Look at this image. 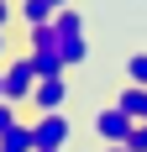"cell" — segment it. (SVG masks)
Listing matches in <instances>:
<instances>
[{
	"label": "cell",
	"instance_id": "1",
	"mask_svg": "<svg viewBox=\"0 0 147 152\" xmlns=\"http://www.w3.org/2000/svg\"><path fill=\"white\" fill-rule=\"evenodd\" d=\"M53 37H58V53L63 63H84L89 58V37H84V16L74 11V5H63V11H53Z\"/></svg>",
	"mask_w": 147,
	"mask_h": 152
},
{
	"label": "cell",
	"instance_id": "2",
	"mask_svg": "<svg viewBox=\"0 0 147 152\" xmlns=\"http://www.w3.org/2000/svg\"><path fill=\"white\" fill-rule=\"evenodd\" d=\"M74 137V126L63 110H37V121H32V147L37 152H63Z\"/></svg>",
	"mask_w": 147,
	"mask_h": 152
},
{
	"label": "cell",
	"instance_id": "3",
	"mask_svg": "<svg viewBox=\"0 0 147 152\" xmlns=\"http://www.w3.org/2000/svg\"><path fill=\"white\" fill-rule=\"evenodd\" d=\"M32 89H37V68H32V58L21 53V58L5 63V100H11V105H32Z\"/></svg>",
	"mask_w": 147,
	"mask_h": 152
},
{
	"label": "cell",
	"instance_id": "4",
	"mask_svg": "<svg viewBox=\"0 0 147 152\" xmlns=\"http://www.w3.org/2000/svg\"><path fill=\"white\" fill-rule=\"evenodd\" d=\"M132 126H137V121L126 115V110L110 105V110H100V115H95V137H100V147H126Z\"/></svg>",
	"mask_w": 147,
	"mask_h": 152
},
{
	"label": "cell",
	"instance_id": "5",
	"mask_svg": "<svg viewBox=\"0 0 147 152\" xmlns=\"http://www.w3.org/2000/svg\"><path fill=\"white\" fill-rule=\"evenodd\" d=\"M63 100H68V79H37V89H32V105L37 110H63Z\"/></svg>",
	"mask_w": 147,
	"mask_h": 152
},
{
	"label": "cell",
	"instance_id": "6",
	"mask_svg": "<svg viewBox=\"0 0 147 152\" xmlns=\"http://www.w3.org/2000/svg\"><path fill=\"white\" fill-rule=\"evenodd\" d=\"M26 58H32V68H37V79H58L68 63H63V53H58V42L53 47H26Z\"/></svg>",
	"mask_w": 147,
	"mask_h": 152
},
{
	"label": "cell",
	"instance_id": "7",
	"mask_svg": "<svg viewBox=\"0 0 147 152\" xmlns=\"http://www.w3.org/2000/svg\"><path fill=\"white\" fill-rule=\"evenodd\" d=\"M116 105L126 110L132 121H147V89H142V84H126V89L116 94Z\"/></svg>",
	"mask_w": 147,
	"mask_h": 152
},
{
	"label": "cell",
	"instance_id": "8",
	"mask_svg": "<svg viewBox=\"0 0 147 152\" xmlns=\"http://www.w3.org/2000/svg\"><path fill=\"white\" fill-rule=\"evenodd\" d=\"M0 152H37L32 147V121H16L5 137H0Z\"/></svg>",
	"mask_w": 147,
	"mask_h": 152
},
{
	"label": "cell",
	"instance_id": "9",
	"mask_svg": "<svg viewBox=\"0 0 147 152\" xmlns=\"http://www.w3.org/2000/svg\"><path fill=\"white\" fill-rule=\"evenodd\" d=\"M16 11H21L26 26H53V5L47 0H16Z\"/></svg>",
	"mask_w": 147,
	"mask_h": 152
},
{
	"label": "cell",
	"instance_id": "10",
	"mask_svg": "<svg viewBox=\"0 0 147 152\" xmlns=\"http://www.w3.org/2000/svg\"><path fill=\"white\" fill-rule=\"evenodd\" d=\"M126 84H142L147 89V53H132L126 58Z\"/></svg>",
	"mask_w": 147,
	"mask_h": 152
},
{
	"label": "cell",
	"instance_id": "11",
	"mask_svg": "<svg viewBox=\"0 0 147 152\" xmlns=\"http://www.w3.org/2000/svg\"><path fill=\"white\" fill-rule=\"evenodd\" d=\"M126 152H147V121L132 126V137H126Z\"/></svg>",
	"mask_w": 147,
	"mask_h": 152
},
{
	"label": "cell",
	"instance_id": "12",
	"mask_svg": "<svg viewBox=\"0 0 147 152\" xmlns=\"http://www.w3.org/2000/svg\"><path fill=\"white\" fill-rule=\"evenodd\" d=\"M16 121H21V115H16V105H11V100H0V137H5Z\"/></svg>",
	"mask_w": 147,
	"mask_h": 152
},
{
	"label": "cell",
	"instance_id": "13",
	"mask_svg": "<svg viewBox=\"0 0 147 152\" xmlns=\"http://www.w3.org/2000/svg\"><path fill=\"white\" fill-rule=\"evenodd\" d=\"M5 47H11V31L0 26V63H5Z\"/></svg>",
	"mask_w": 147,
	"mask_h": 152
},
{
	"label": "cell",
	"instance_id": "14",
	"mask_svg": "<svg viewBox=\"0 0 147 152\" xmlns=\"http://www.w3.org/2000/svg\"><path fill=\"white\" fill-rule=\"evenodd\" d=\"M5 21H11V0H0V26H5Z\"/></svg>",
	"mask_w": 147,
	"mask_h": 152
},
{
	"label": "cell",
	"instance_id": "15",
	"mask_svg": "<svg viewBox=\"0 0 147 152\" xmlns=\"http://www.w3.org/2000/svg\"><path fill=\"white\" fill-rule=\"evenodd\" d=\"M0 100H5V63H0Z\"/></svg>",
	"mask_w": 147,
	"mask_h": 152
},
{
	"label": "cell",
	"instance_id": "16",
	"mask_svg": "<svg viewBox=\"0 0 147 152\" xmlns=\"http://www.w3.org/2000/svg\"><path fill=\"white\" fill-rule=\"evenodd\" d=\"M47 5H53V11H63V5H68V0H47Z\"/></svg>",
	"mask_w": 147,
	"mask_h": 152
},
{
	"label": "cell",
	"instance_id": "17",
	"mask_svg": "<svg viewBox=\"0 0 147 152\" xmlns=\"http://www.w3.org/2000/svg\"><path fill=\"white\" fill-rule=\"evenodd\" d=\"M105 152H126V147H105Z\"/></svg>",
	"mask_w": 147,
	"mask_h": 152
},
{
	"label": "cell",
	"instance_id": "18",
	"mask_svg": "<svg viewBox=\"0 0 147 152\" xmlns=\"http://www.w3.org/2000/svg\"><path fill=\"white\" fill-rule=\"evenodd\" d=\"M11 5H16V0H11Z\"/></svg>",
	"mask_w": 147,
	"mask_h": 152
}]
</instances>
